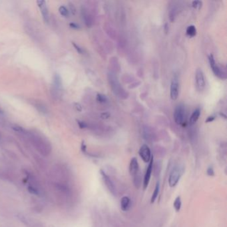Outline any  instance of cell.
<instances>
[{
  "label": "cell",
  "instance_id": "obj_1",
  "mask_svg": "<svg viewBox=\"0 0 227 227\" xmlns=\"http://www.w3.org/2000/svg\"><path fill=\"white\" fill-rule=\"evenodd\" d=\"M108 80L110 87L115 95L121 99H126L128 97V93L121 86L117 75L113 73H109Z\"/></svg>",
  "mask_w": 227,
  "mask_h": 227
},
{
  "label": "cell",
  "instance_id": "obj_2",
  "mask_svg": "<svg viewBox=\"0 0 227 227\" xmlns=\"http://www.w3.org/2000/svg\"><path fill=\"white\" fill-rule=\"evenodd\" d=\"M129 170L131 176L133 177L134 185L137 188H139L142 184V177L138 160L136 157H133L131 160Z\"/></svg>",
  "mask_w": 227,
  "mask_h": 227
},
{
  "label": "cell",
  "instance_id": "obj_3",
  "mask_svg": "<svg viewBox=\"0 0 227 227\" xmlns=\"http://www.w3.org/2000/svg\"><path fill=\"white\" fill-rule=\"evenodd\" d=\"M184 171L183 165L177 164L172 168L169 177V184L171 187H174L179 182Z\"/></svg>",
  "mask_w": 227,
  "mask_h": 227
},
{
  "label": "cell",
  "instance_id": "obj_4",
  "mask_svg": "<svg viewBox=\"0 0 227 227\" xmlns=\"http://www.w3.org/2000/svg\"><path fill=\"white\" fill-rule=\"evenodd\" d=\"M100 174L102 177V180H103L104 184H105V186H106L109 191L113 196H116L117 194V188L113 180L111 179L109 176L106 173V172L103 170V169H101L100 170Z\"/></svg>",
  "mask_w": 227,
  "mask_h": 227
},
{
  "label": "cell",
  "instance_id": "obj_5",
  "mask_svg": "<svg viewBox=\"0 0 227 227\" xmlns=\"http://www.w3.org/2000/svg\"><path fill=\"white\" fill-rule=\"evenodd\" d=\"M209 62L210 68L213 71V73L215 74V76L218 77L219 78L221 79H226V73L224 72L223 70L220 68V67L217 65L216 63V61L213 55L210 54L209 56Z\"/></svg>",
  "mask_w": 227,
  "mask_h": 227
},
{
  "label": "cell",
  "instance_id": "obj_6",
  "mask_svg": "<svg viewBox=\"0 0 227 227\" xmlns=\"http://www.w3.org/2000/svg\"><path fill=\"white\" fill-rule=\"evenodd\" d=\"M174 119L177 125H183L185 121V108L183 104H179L176 107L174 111Z\"/></svg>",
  "mask_w": 227,
  "mask_h": 227
},
{
  "label": "cell",
  "instance_id": "obj_7",
  "mask_svg": "<svg viewBox=\"0 0 227 227\" xmlns=\"http://www.w3.org/2000/svg\"><path fill=\"white\" fill-rule=\"evenodd\" d=\"M153 163H154V158H153V156L151 159V161H150V162H149V165L147 166V169H146L145 175H144L143 186V188L145 190L148 187L149 184L150 183V180H151L152 171H153Z\"/></svg>",
  "mask_w": 227,
  "mask_h": 227
},
{
  "label": "cell",
  "instance_id": "obj_8",
  "mask_svg": "<svg viewBox=\"0 0 227 227\" xmlns=\"http://www.w3.org/2000/svg\"><path fill=\"white\" fill-rule=\"evenodd\" d=\"M179 93V84H178V79L177 75H175L172 79L171 84L170 95L172 100H176L178 97Z\"/></svg>",
  "mask_w": 227,
  "mask_h": 227
},
{
  "label": "cell",
  "instance_id": "obj_9",
  "mask_svg": "<svg viewBox=\"0 0 227 227\" xmlns=\"http://www.w3.org/2000/svg\"><path fill=\"white\" fill-rule=\"evenodd\" d=\"M139 155L145 162H149L152 158L151 151L149 147L147 145H143L139 151Z\"/></svg>",
  "mask_w": 227,
  "mask_h": 227
},
{
  "label": "cell",
  "instance_id": "obj_10",
  "mask_svg": "<svg viewBox=\"0 0 227 227\" xmlns=\"http://www.w3.org/2000/svg\"><path fill=\"white\" fill-rule=\"evenodd\" d=\"M196 85L199 91H203L205 87V79H204V73L201 69H199L197 70L196 75Z\"/></svg>",
  "mask_w": 227,
  "mask_h": 227
},
{
  "label": "cell",
  "instance_id": "obj_11",
  "mask_svg": "<svg viewBox=\"0 0 227 227\" xmlns=\"http://www.w3.org/2000/svg\"><path fill=\"white\" fill-rule=\"evenodd\" d=\"M37 4L39 6V8L40 9L43 20L46 23H48V21H49V12H48V8L46 4V2L43 1V0H41V1H37Z\"/></svg>",
  "mask_w": 227,
  "mask_h": 227
},
{
  "label": "cell",
  "instance_id": "obj_12",
  "mask_svg": "<svg viewBox=\"0 0 227 227\" xmlns=\"http://www.w3.org/2000/svg\"><path fill=\"white\" fill-rule=\"evenodd\" d=\"M121 209L124 212L128 211L131 206V200L130 198L127 196H125L121 198L120 202Z\"/></svg>",
  "mask_w": 227,
  "mask_h": 227
},
{
  "label": "cell",
  "instance_id": "obj_13",
  "mask_svg": "<svg viewBox=\"0 0 227 227\" xmlns=\"http://www.w3.org/2000/svg\"><path fill=\"white\" fill-rule=\"evenodd\" d=\"M81 13L83 20L84 21L85 24L87 25L88 27H90L92 25V20H91V15H89L88 11H87V9L84 7L81 8Z\"/></svg>",
  "mask_w": 227,
  "mask_h": 227
},
{
  "label": "cell",
  "instance_id": "obj_14",
  "mask_svg": "<svg viewBox=\"0 0 227 227\" xmlns=\"http://www.w3.org/2000/svg\"><path fill=\"white\" fill-rule=\"evenodd\" d=\"M200 115V109L199 108H197L193 111V113H192L191 116L190 117V119H189L190 125H193L195 124V123L198 121V119H199Z\"/></svg>",
  "mask_w": 227,
  "mask_h": 227
},
{
  "label": "cell",
  "instance_id": "obj_15",
  "mask_svg": "<svg viewBox=\"0 0 227 227\" xmlns=\"http://www.w3.org/2000/svg\"><path fill=\"white\" fill-rule=\"evenodd\" d=\"M159 193H160V182L157 181V182H156L154 191H153L151 198V204L154 203L155 202V200H156V199H157V197L159 196Z\"/></svg>",
  "mask_w": 227,
  "mask_h": 227
},
{
  "label": "cell",
  "instance_id": "obj_16",
  "mask_svg": "<svg viewBox=\"0 0 227 227\" xmlns=\"http://www.w3.org/2000/svg\"><path fill=\"white\" fill-rule=\"evenodd\" d=\"M54 85L57 90H60L62 89V80L60 75L57 73L54 76Z\"/></svg>",
  "mask_w": 227,
  "mask_h": 227
},
{
  "label": "cell",
  "instance_id": "obj_17",
  "mask_svg": "<svg viewBox=\"0 0 227 227\" xmlns=\"http://www.w3.org/2000/svg\"><path fill=\"white\" fill-rule=\"evenodd\" d=\"M186 33H187V36H188L189 37H193L195 36L196 34H197V29H196L195 26H194V25H189V26H188L187 28Z\"/></svg>",
  "mask_w": 227,
  "mask_h": 227
},
{
  "label": "cell",
  "instance_id": "obj_18",
  "mask_svg": "<svg viewBox=\"0 0 227 227\" xmlns=\"http://www.w3.org/2000/svg\"><path fill=\"white\" fill-rule=\"evenodd\" d=\"M143 137L146 140H153V133L149 128L146 127L143 129Z\"/></svg>",
  "mask_w": 227,
  "mask_h": 227
},
{
  "label": "cell",
  "instance_id": "obj_19",
  "mask_svg": "<svg viewBox=\"0 0 227 227\" xmlns=\"http://www.w3.org/2000/svg\"><path fill=\"white\" fill-rule=\"evenodd\" d=\"M182 207V201H181V198L180 196H178L177 198H176L174 203H173V207L175 210L177 212L180 211V210L181 209Z\"/></svg>",
  "mask_w": 227,
  "mask_h": 227
},
{
  "label": "cell",
  "instance_id": "obj_20",
  "mask_svg": "<svg viewBox=\"0 0 227 227\" xmlns=\"http://www.w3.org/2000/svg\"><path fill=\"white\" fill-rule=\"evenodd\" d=\"M96 99H97V101L101 103H105L108 101V99L107 97V96L103 94H100V93L97 95Z\"/></svg>",
  "mask_w": 227,
  "mask_h": 227
},
{
  "label": "cell",
  "instance_id": "obj_21",
  "mask_svg": "<svg viewBox=\"0 0 227 227\" xmlns=\"http://www.w3.org/2000/svg\"><path fill=\"white\" fill-rule=\"evenodd\" d=\"M59 11L60 13V14L63 17H67L69 16V11H68V8L65 7V6L61 5V7H59Z\"/></svg>",
  "mask_w": 227,
  "mask_h": 227
},
{
  "label": "cell",
  "instance_id": "obj_22",
  "mask_svg": "<svg viewBox=\"0 0 227 227\" xmlns=\"http://www.w3.org/2000/svg\"><path fill=\"white\" fill-rule=\"evenodd\" d=\"M72 44H73V47H75V49L77 50V52L79 54H83V53H84V49H83L82 47H81L79 46H78L77 44H76V43H74V42H73Z\"/></svg>",
  "mask_w": 227,
  "mask_h": 227
},
{
  "label": "cell",
  "instance_id": "obj_23",
  "mask_svg": "<svg viewBox=\"0 0 227 227\" xmlns=\"http://www.w3.org/2000/svg\"><path fill=\"white\" fill-rule=\"evenodd\" d=\"M207 174L209 176H210V177H213V176H215V171H214V169L213 167H211V166L207 169Z\"/></svg>",
  "mask_w": 227,
  "mask_h": 227
},
{
  "label": "cell",
  "instance_id": "obj_24",
  "mask_svg": "<svg viewBox=\"0 0 227 227\" xmlns=\"http://www.w3.org/2000/svg\"><path fill=\"white\" fill-rule=\"evenodd\" d=\"M69 9L70 11H71V14L73 15H75L76 14V8L74 6V5H73V4H71V3H69Z\"/></svg>",
  "mask_w": 227,
  "mask_h": 227
},
{
  "label": "cell",
  "instance_id": "obj_25",
  "mask_svg": "<svg viewBox=\"0 0 227 227\" xmlns=\"http://www.w3.org/2000/svg\"><path fill=\"white\" fill-rule=\"evenodd\" d=\"M201 5H202V2L200 1H194L192 3V5L194 8H200Z\"/></svg>",
  "mask_w": 227,
  "mask_h": 227
},
{
  "label": "cell",
  "instance_id": "obj_26",
  "mask_svg": "<svg viewBox=\"0 0 227 227\" xmlns=\"http://www.w3.org/2000/svg\"><path fill=\"white\" fill-rule=\"evenodd\" d=\"M77 123H78V125L79 127L81 128V129H85V128H86L87 127V125L86 123L84 122V121H77Z\"/></svg>",
  "mask_w": 227,
  "mask_h": 227
},
{
  "label": "cell",
  "instance_id": "obj_27",
  "mask_svg": "<svg viewBox=\"0 0 227 227\" xmlns=\"http://www.w3.org/2000/svg\"><path fill=\"white\" fill-rule=\"evenodd\" d=\"M13 129L15 130V131H17V132H24L25 131L24 129H23L22 127H18V126H15V127H13Z\"/></svg>",
  "mask_w": 227,
  "mask_h": 227
},
{
  "label": "cell",
  "instance_id": "obj_28",
  "mask_svg": "<svg viewBox=\"0 0 227 227\" xmlns=\"http://www.w3.org/2000/svg\"><path fill=\"white\" fill-rule=\"evenodd\" d=\"M215 115H210L209 117H207V120L205 121L206 123H210V122H213V121L215 119Z\"/></svg>",
  "mask_w": 227,
  "mask_h": 227
},
{
  "label": "cell",
  "instance_id": "obj_29",
  "mask_svg": "<svg viewBox=\"0 0 227 227\" xmlns=\"http://www.w3.org/2000/svg\"><path fill=\"white\" fill-rule=\"evenodd\" d=\"M69 26L73 29H75V30H79V29L81 28V27H80L78 24H75V23L69 24Z\"/></svg>",
  "mask_w": 227,
  "mask_h": 227
},
{
  "label": "cell",
  "instance_id": "obj_30",
  "mask_svg": "<svg viewBox=\"0 0 227 227\" xmlns=\"http://www.w3.org/2000/svg\"><path fill=\"white\" fill-rule=\"evenodd\" d=\"M109 117H110V114L109 113H107V112H105V113H103L101 114V117L103 118V119H108V118Z\"/></svg>",
  "mask_w": 227,
  "mask_h": 227
},
{
  "label": "cell",
  "instance_id": "obj_31",
  "mask_svg": "<svg viewBox=\"0 0 227 227\" xmlns=\"http://www.w3.org/2000/svg\"><path fill=\"white\" fill-rule=\"evenodd\" d=\"M75 107L77 109V110L78 111H81L82 110V108H81V105L79 104V103H76L75 104Z\"/></svg>",
  "mask_w": 227,
  "mask_h": 227
},
{
  "label": "cell",
  "instance_id": "obj_32",
  "mask_svg": "<svg viewBox=\"0 0 227 227\" xmlns=\"http://www.w3.org/2000/svg\"><path fill=\"white\" fill-rule=\"evenodd\" d=\"M0 113H2V111L1 109H0Z\"/></svg>",
  "mask_w": 227,
  "mask_h": 227
}]
</instances>
